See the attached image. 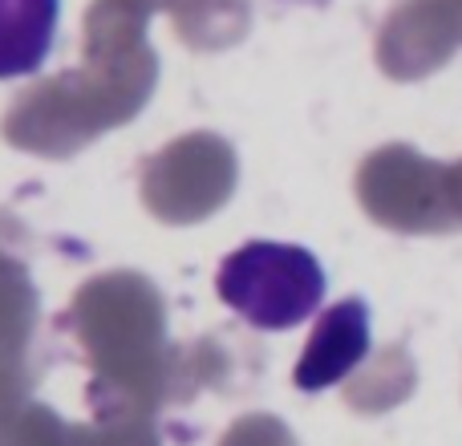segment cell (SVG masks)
<instances>
[{"mask_svg":"<svg viewBox=\"0 0 462 446\" xmlns=\"http://www.w3.org/2000/svg\"><path fill=\"white\" fill-rule=\"evenodd\" d=\"M219 301L255 329H292L325 301V268L300 244L252 239L219 264Z\"/></svg>","mask_w":462,"mask_h":446,"instance_id":"1","label":"cell"},{"mask_svg":"<svg viewBox=\"0 0 462 446\" xmlns=\"http://www.w3.org/2000/svg\"><path fill=\"white\" fill-rule=\"evenodd\" d=\"M369 341H374V325H369V304L361 296H349V301L325 309L317 317V329H312L300 361H296V386L304 394H320L345 382L365 361Z\"/></svg>","mask_w":462,"mask_h":446,"instance_id":"2","label":"cell"},{"mask_svg":"<svg viewBox=\"0 0 462 446\" xmlns=\"http://www.w3.org/2000/svg\"><path fill=\"white\" fill-rule=\"evenodd\" d=\"M61 0H0V81L29 78L53 49Z\"/></svg>","mask_w":462,"mask_h":446,"instance_id":"3","label":"cell"}]
</instances>
